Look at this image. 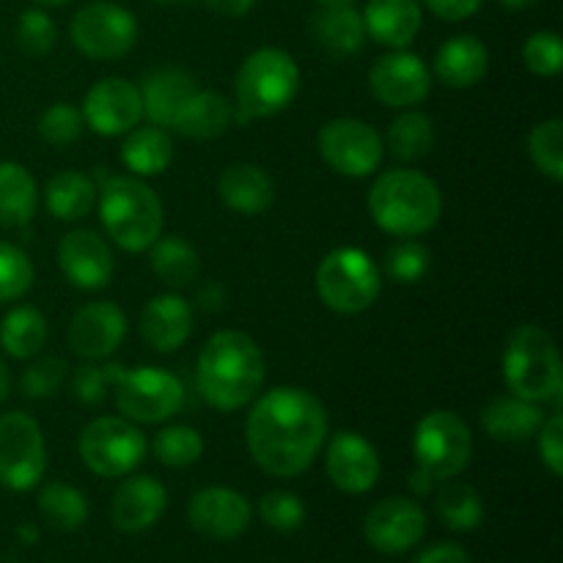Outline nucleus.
<instances>
[{"label":"nucleus","mask_w":563,"mask_h":563,"mask_svg":"<svg viewBox=\"0 0 563 563\" xmlns=\"http://www.w3.org/2000/svg\"><path fill=\"white\" fill-rule=\"evenodd\" d=\"M328 412L302 388H273L258 396L245 421V443L267 476L295 478L317 462L328 443Z\"/></svg>","instance_id":"nucleus-1"},{"label":"nucleus","mask_w":563,"mask_h":563,"mask_svg":"<svg viewBox=\"0 0 563 563\" xmlns=\"http://www.w3.org/2000/svg\"><path fill=\"white\" fill-rule=\"evenodd\" d=\"M267 366L262 346L242 330H220L203 344L196 363V383L207 405L234 412L251 405L262 390Z\"/></svg>","instance_id":"nucleus-2"},{"label":"nucleus","mask_w":563,"mask_h":563,"mask_svg":"<svg viewBox=\"0 0 563 563\" xmlns=\"http://www.w3.org/2000/svg\"><path fill=\"white\" fill-rule=\"evenodd\" d=\"M366 203L377 229L399 240H416L427 234L443 214V196H440L438 181L410 168L379 174L368 190Z\"/></svg>","instance_id":"nucleus-3"},{"label":"nucleus","mask_w":563,"mask_h":563,"mask_svg":"<svg viewBox=\"0 0 563 563\" xmlns=\"http://www.w3.org/2000/svg\"><path fill=\"white\" fill-rule=\"evenodd\" d=\"M97 207L102 229L121 251L143 253L163 236V201L135 176H99Z\"/></svg>","instance_id":"nucleus-4"},{"label":"nucleus","mask_w":563,"mask_h":563,"mask_svg":"<svg viewBox=\"0 0 563 563\" xmlns=\"http://www.w3.org/2000/svg\"><path fill=\"white\" fill-rule=\"evenodd\" d=\"M504 379L517 399L533 405L561 399L563 366L553 335L539 324H520L506 341Z\"/></svg>","instance_id":"nucleus-5"},{"label":"nucleus","mask_w":563,"mask_h":563,"mask_svg":"<svg viewBox=\"0 0 563 563\" xmlns=\"http://www.w3.org/2000/svg\"><path fill=\"white\" fill-rule=\"evenodd\" d=\"M234 88L242 119H269L295 102L300 66L280 47L253 49L236 71Z\"/></svg>","instance_id":"nucleus-6"},{"label":"nucleus","mask_w":563,"mask_h":563,"mask_svg":"<svg viewBox=\"0 0 563 563\" xmlns=\"http://www.w3.org/2000/svg\"><path fill=\"white\" fill-rule=\"evenodd\" d=\"M313 284L330 311L355 317L368 311L383 295V269L361 247H335L319 262Z\"/></svg>","instance_id":"nucleus-7"},{"label":"nucleus","mask_w":563,"mask_h":563,"mask_svg":"<svg viewBox=\"0 0 563 563\" xmlns=\"http://www.w3.org/2000/svg\"><path fill=\"white\" fill-rule=\"evenodd\" d=\"M115 407L132 423H163L185 405V385L176 374L157 366L115 368Z\"/></svg>","instance_id":"nucleus-8"},{"label":"nucleus","mask_w":563,"mask_h":563,"mask_svg":"<svg viewBox=\"0 0 563 563\" xmlns=\"http://www.w3.org/2000/svg\"><path fill=\"white\" fill-rule=\"evenodd\" d=\"M412 456H416L418 471H423L434 482L456 478L471 465V427L451 410L427 412L412 434Z\"/></svg>","instance_id":"nucleus-9"},{"label":"nucleus","mask_w":563,"mask_h":563,"mask_svg":"<svg viewBox=\"0 0 563 563\" xmlns=\"http://www.w3.org/2000/svg\"><path fill=\"white\" fill-rule=\"evenodd\" d=\"M80 460L93 476L121 478L130 476L146 456V438L126 418H93L77 440Z\"/></svg>","instance_id":"nucleus-10"},{"label":"nucleus","mask_w":563,"mask_h":563,"mask_svg":"<svg viewBox=\"0 0 563 563\" xmlns=\"http://www.w3.org/2000/svg\"><path fill=\"white\" fill-rule=\"evenodd\" d=\"M69 36L86 58L115 60L135 47L137 20L130 9L113 0H91L71 16Z\"/></svg>","instance_id":"nucleus-11"},{"label":"nucleus","mask_w":563,"mask_h":563,"mask_svg":"<svg viewBox=\"0 0 563 563\" xmlns=\"http://www.w3.org/2000/svg\"><path fill=\"white\" fill-rule=\"evenodd\" d=\"M319 157L346 179H366L383 165L385 141L361 119H333L317 135Z\"/></svg>","instance_id":"nucleus-12"},{"label":"nucleus","mask_w":563,"mask_h":563,"mask_svg":"<svg viewBox=\"0 0 563 563\" xmlns=\"http://www.w3.org/2000/svg\"><path fill=\"white\" fill-rule=\"evenodd\" d=\"M47 471V445L42 427L27 412L0 416V484L14 493H27Z\"/></svg>","instance_id":"nucleus-13"},{"label":"nucleus","mask_w":563,"mask_h":563,"mask_svg":"<svg viewBox=\"0 0 563 563\" xmlns=\"http://www.w3.org/2000/svg\"><path fill=\"white\" fill-rule=\"evenodd\" d=\"M368 88L385 108L410 110L427 102L429 91H432V71L421 55L410 53V49H394L374 60L372 71H368Z\"/></svg>","instance_id":"nucleus-14"},{"label":"nucleus","mask_w":563,"mask_h":563,"mask_svg":"<svg viewBox=\"0 0 563 563\" xmlns=\"http://www.w3.org/2000/svg\"><path fill=\"white\" fill-rule=\"evenodd\" d=\"M80 113L88 130L97 135H126L143 119L141 88L124 77H104L88 88Z\"/></svg>","instance_id":"nucleus-15"},{"label":"nucleus","mask_w":563,"mask_h":563,"mask_svg":"<svg viewBox=\"0 0 563 563\" xmlns=\"http://www.w3.org/2000/svg\"><path fill=\"white\" fill-rule=\"evenodd\" d=\"M363 533L379 553H407L427 533V515L410 498H385L372 506L363 522Z\"/></svg>","instance_id":"nucleus-16"},{"label":"nucleus","mask_w":563,"mask_h":563,"mask_svg":"<svg viewBox=\"0 0 563 563\" xmlns=\"http://www.w3.org/2000/svg\"><path fill=\"white\" fill-rule=\"evenodd\" d=\"M126 335V313L115 302H88L77 308L69 322L71 352L82 361H104L121 346Z\"/></svg>","instance_id":"nucleus-17"},{"label":"nucleus","mask_w":563,"mask_h":563,"mask_svg":"<svg viewBox=\"0 0 563 563\" xmlns=\"http://www.w3.org/2000/svg\"><path fill=\"white\" fill-rule=\"evenodd\" d=\"M324 467L335 489L346 495H366L377 484L379 454L363 434L357 432H335L328 443Z\"/></svg>","instance_id":"nucleus-18"},{"label":"nucleus","mask_w":563,"mask_h":563,"mask_svg":"<svg viewBox=\"0 0 563 563\" xmlns=\"http://www.w3.org/2000/svg\"><path fill=\"white\" fill-rule=\"evenodd\" d=\"M58 267L75 289L97 291L110 284L115 262L110 245L97 231L77 229L58 242Z\"/></svg>","instance_id":"nucleus-19"},{"label":"nucleus","mask_w":563,"mask_h":563,"mask_svg":"<svg viewBox=\"0 0 563 563\" xmlns=\"http://www.w3.org/2000/svg\"><path fill=\"white\" fill-rule=\"evenodd\" d=\"M253 509L242 493L229 487H207L198 489L187 506V520L201 537L229 542L242 537L251 526Z\"/></svg>","instance_id":"nucleus-20"},{"label":"nucleus","mask_w":563,"mask_h":563,"mask_svg":"<svg viewBox=\"0 0 563 563\" xmlns=\"http://www.w3.org/2000/svg\"><path fill=\"white\" fill-rule=\"evenodd\" d=\"M168 506V493L154 476H130L113 495V526L124 533L152 528Z\"/></svg>","instance_id":"nucleus-21"},{"label":"nucleus","mask_w":563,"mask_h":563,"mask_svg":"<svg viewBox=\"0 0 563 563\" xmlns=\"http://www.w3.org/2000/svg\"><path fill=\"white\" fill-rule=\"evenodd\" d=\"M363 27L366 36L388 49H407L423 25V9L418 0H366Z\"/></svg>","instance_id":"nucleus-22"},{"label":"nucleus","mask_w":563,"mask_h":563,"mask_svg":"<svg viewBox=\"0 0 563 563\" xmlns=\"http://www.w3.org/2000/svg\"><path fill=\"white\" fill-rule=\"evenodd\" d=\"M434 77L443 82L445 88H473L484 80L489 69V49L473 33H460L451 36L449 42L440 44L438 55H434Z\"/></svg>","instance_id":"nucleus-23"},{"label":"nucleus","mask_w":563,"mask_h":563,"mask_svg":"<svg viewBox=\"0 0 563 563\" xmlns=\"http://www.w3.org/2000/svg\"><path fill=\"white\" fill-rule=\"evenodd\" d=\"M192 333V308L179 295H157L141 313V335L154 352H176Z\"/></svg>","instance_id":"nucleus-24"},{"label":"nucleus","mask_w":563,"mask_h":563,"mask_svg":"<svg viewBox=\"0 0 563 563\" xmlns=\"http://www.w3.org/2000/svg\"><path fill=\"white\" fill-rule=\"evenodd\" d=\"M311 36L333 58H352L366 42L363 14L355 3H322L311 16Z\"/></svg>","instance_id":"nucleus-25"},{"label":"nucleus","mask_w":563,"mask_h":563,"mask_svg":"<svg viewBox=\"0 0 563 563\" xmlns=\"http://www.w3.org/2000/svg\"><path fill=\"white\" fill-rule=\"evenodd\" d=\"M196 77L187 75L185 69L176 66H163L143 77L141 99H143V115L152 121L154 126H174L176 115L185 108L187 99L196 93Z\"/></svg>","instance_id":"nucleus-26"},{"label":"nucleus","mask_w":563,"mask_h":563,"mask_svg":"<svg viewBox=\"0 0 563 563\" xmlns=\"http://www.w3.org/2000/svg\"><path fill=\"white\" fill-rule=\"evenodd\" d=\"M220 201L236 214H264L275 203V185L264 168L253 163H234L218 179Z\"/></svg>","instance_id":"nucleus-27"},{"label":"nucleus","mask_w":563,"mask_h":563,"mask_svg":"<svg viewBox=\"0 0 563 563\" xmlns=\"http://www.w3.org/2000/svg\"><path fill=\"white\" fill-rule=\"evenodd\" d=\"M544 412L533 401L517 399V396H500L493 399L482 412V427L498 443H526L537 438Z\"/></svg>","instance_id":"nucleus-28"},{"label":"nucleus","mask_w":563,"mask_h":563,"mask_svg":"<svg viewBox=\"0 0 563 563\" xmlns=\"http://www.w3.org/2000/svg\"><path fill=\"white\" fill-rule=\"evenodd\" d=\"M231 121H234V110H231V102L223 93L196 88V93L179 110L170 130H176L185 137H192V141H209V137L223 135L231 126Z\"/></svg>","instance_id":"nucleus-29"},{"label":"nucleus","mask_w":563,"mask_h":563,"mask_svg":"<svg viewBox=\"0 0 563 563\" xmlns=\"http://www.w3.org/2000/svg\"><path fill=\"white\" fill-rule=\"evenodd\" d=\"M174 159V141L163 126H132L124 135L121 163L135 176H159Z\"/></svg>","instance_id":"nucleus-30"},{"label":"nucleus","mask_w":563,"mask_h":563,"mask_svg":"<svg viewBox=\"0 0 563 563\" xmlns=\"http://www.w3.org/2000/svg\"><path fill=\"white\" fill-rule=\"evenodd\" d=\"M38 187L20 163H0V229H20L36 214Z\"/></svg>","instance_id":"nucleus-31"},{"label":"nucleus","mask_w":563,"mask_h":563,"mask_svg":"<svg viewBox=\"0 0 563 563\" xmlns=\"http://www.w3.org/2000/svg\"><path fill=\"white\" fill-rule=\"evenodd\" d=\"M44 201L55 220H82L97 207V181L80 170H60L47 181Z\"/></svg>","instance_id":"nucleus-32"},{"label":"nucleus","mask_w":563,"mask_h":563,"mask_svg":"<svg viewBox=\"0 0 563 563\" xmlns=\"http://www.w3.org/2000/svg\"><path fill=\"white\" fill-rule=\"evenodd\" d=\"M47 344V319L38 308L16 306L0 322V346L16 361H31Z\"/></svg>","instance_id":"nucleus-33"},{"label":"nucleus","mask_w":563,"mask_h":563,"mask_svg":"<svg viewBox=\"0 0 563 563\" xmlns=\"http://www.w3.org/2000/svg\"><path fill=\"white\" fill-rule=\"evenodd\" d=\"M152 269L170 289H187L201 273V256L181 236H157L152 245Z\"/></svg>","instance_id":"nucleus-34"},{"label":"nucleus","mask_w":563,"mask_h":563,"mask_svg":"<svg viewBox=\"0 0 563 563\" xmlns=\"http://www.w3.org/2000/svg\"><path fill=\"white\" fill-rule=\"evenodd\" d=\"M388 152L401 163H416L427 157L434 146V124L421 110H405L388 126Z\"/></svg>","instance_id":"nucleus-35"},{"label":"nucleus","mask_w":563,"mask_h":563,"mask_svg":"<svg viewBox=\"0 0 563 563\" xmlns=\"http://www.w3.org/2000/svg\"><path fill=\"white\" fill-rule=\"evenodd\" d=\"M438 515L451 531H473L484 520V500L471 484L449 478L438 493Z\"/></svg>","instance_id":"nucleus-36"},{"label":"nucleus","mask_w":563,"mask_h":563,"mask_svg":"<svg viewBox=\"0 0 563 563\" xmlns=\"http://www.w3.org/2000/svg\"><path fill=\"white\" fill-rule=\"evenodd\" d=\"M38 509L44 520L58 531H77L88 520V500L77 487L53 482L38 493Z\"/></svg>","instance_id":"nucleus-37"},{"label":"nucleus","mask_w":563,"mask_h":563,"mask_svg":"<svg viewBox=\"0 0 563 563\" xmlns=\"http://www.w3.org/2000/svg\"><path fill=\"white\" fill-rule=\"evenodd\" d=\"M152 449L165 467H190L203 456V438L192 427H165L157 432Z\"/></svg>","instance_id":"nucleus-38"},{"label":"nucleus","mask_w":563,"mask_h":563,"mask_svg":"<svg viewBox=\"0 0 563 563\" xmlns=\"http://www.w3.org/2000/svg\"><path fill=\"white\" fill-rule=\"evenodd\" d=\"M528 154L548 179L563 181V121L548 119L528 135Z\"/></svg>","instance_id":"nucleus-39"},{"label":"nucleus","mask_w":563,"mask_h":563,"mask_svg":"<svg viewBox=\"0 0 563 563\" xmlns=\"http://www.w3.org/2000/svg\"><path fill=\"white\" fill-rule=\"evenodd\" d=\"M429 264H432V256L421 242L399 240L385 251L383 269L394 284H418L429 273Z\"/></svg>","instance_id":"nucleus-40"},{"label":"nucleus","mask_w":563,"mask_h":563,"mask_svg":"<svg viewBox=\"0 0 563 563\" xmlns=\"http://www.w3.org/2000/svg\"><path fill=\"white\" fill-rule=\"evenodd\" d=\"M33 264L11 242L0 240V302H11L25 297L33 289Z\"/></svg>","instance_id":"nucleus-41"},{"label":"nucleus","mask_w":563,"mask_h":563,"mask_svg":"<svg viewBox=\"0 0 563 563\" xmlns=\"http://www.w3.org/2000/svg\"><path fill=\"white\" fill-rule=\"evenodd\" d=\"M258 515H262L264 526H269L278 533H291L306 522V504L300 495L289 493V489H273L258 500Z\"/></svg>","instance_id":"nucleus-42"},{"label":"nucleus","mask_w":563,"mask_h":563,"mask_svg":"<svg viewBox=\"0 0 563 563\" xmlns=\"http://www.w3.org/2000/svg\"><path fill=\"white\" fill-rule=\"evenodd\" d=\"M82 126H86V121H82L80 108L69 102H55L44 110L36 130L49 146H69L82 135Z\"/></svg>","instance_id":"nucleus-43"},{"label":"nucleus","mask_w":563,"mask_h":563,"mask_svg":"<svg viewBox=\"0 0 563 563\" xmlns=\"http://www.w3.org/2000/svg\"><path fill=\"white\" fill-rule=\"evenodd\" d=\"M522 64L537 77H555L563 69V42L555 31H537L522 44Z\"/></svg>","instance_id":"nucleus-44"},{"label":"nucleus","mask_w":563,"mask_h":563,"mask_svg":"<svg viewBox=\"0 0 563 563\" xmlns=\"http://www.w3.org/2000/svg\"><path fill=\"white\" fill-rule=\"evenodd\" d=\"M55 22L44 9H25L16 20V44L31 58H42L55 47Z\"/></svg>","instance_id":"nucleus-45"},{"label":"nucleus","mask_w":563,"mask_h":563,"mask_svg":"<svg viewBox=\"0 0 563 563\" xmlns=\"http://www.w3.org/2000/svg\"><path fill=\"white\" fill-rule=\"evenodd\" d=\"M66 374H69L66 361H60V357H42V361L31 363L25 368V374L20 379V388L27 399H47V396H53L60 388Z\"/></svg>","instance_id":"nucleus-46"},{"label":"nucleus","mask_w":563,"mask_h":563,"mask_svg":"<svg viewBox=\"0 0 563 563\" xmlns=\"http://www.w3.org/2000/svg\"><path fill=\"white\" fill-rule=\"evenodd\" d=\"M115 368L119 363H110V366H82L77 368L75 377H71V396L82 405L93 407L99 401H104V396L113 390Z\"/></svg>","instance_id":"nucleus-47"},{"label":"nucleus","mask_w":563,"mask_h":563,"mask_svg":"<svg viewBox=\"0 0 563 563\" xmlns=\"http://www.w3.org/2000/svg\"><path fill=\"white\" fill-rule=\"evenodd\" d=\"M537 445L539 456L548 465V471L553 476H563V418L561 412H553L550 418H544L542 427L537 432Z\"/></svg>","instance_id":"nucleus-48"},{"label":"nucleus","mask_w":563,"mask_h":563,"mask_svg":"<svg viewBox=\"0 0 563 563\" xmlns=\"http://www.w3.org/2000/svg\"><path fill=\"white\" fill-rule=\"evenodd\" d=\"M482 3L484 0H423V5L445 22L467 20V16H473L482 9Z\"/></svg>","instance_id":"nucleus-49"},{"label":"nucleus","mask_w":563,"mask_h":563,"mask_svg":"<svg viewBox=\"0 0 563 563\" xmlns=\"http://www.w3.org/2000/svg\"><path fill=\"white\" fill-rule=\"evenodd\" d=\"M416 563H471V555L460 548V544H434L427 553L418 555Z\"/></svg>","instance_id":"nucleus-50"},{"label":"nucleus","mask_w":563,"mask_h":563,"mask_svg":"<svg viewBox=\"0 0 563 563\" xmlns=\"http://www.w3.org/2000/svg\"><path fill=\"white\" fill-rule=\"evenodd\" d=\"M207 9H212L214 14L223 16H245L247 11L256 5V0H201Z\"/></svg>","instance_id":"nucleus-51"},{"label":"nucleus","mask_w":563,"mask_h":563,"mask_svg":"<svg viewBox=\"0 0 563 563\" xmlns=\"http://www.w3.org/2000/svg\"><path fill=\"white\" fill-rule=\"evenodd\" d=\"M198 302H201L203 311H220L225 302V291L220 284H209L198 291Z\"/></svg>","instance_id":"nucleus-52"},{"label":"nucleus","mask_w":563,"mask_h":563,"mask_svg":"<svg viewBox=\"0 0 563 563\" xmlns=\"http://www.w3.org/2000/svg\"><path fill=\"white\" fill-rule=\"evenodd\" d=\"M407 487H410L416 495H429V493H432V487H434V478H429L427 473L418 471V467H416V471L410 473V478H407Z\"/></svg>","instance_id":"nucleus-53"},{"label":"nucleus","mask_w":563,"mask_h":563,"mask_svg":"<svg viewBox=\"0 0 563 563\" xmlns=\"http://www.w3.org/2000/svg\"><path fill=\"white\" fill-rule=\"evenodd\" d=\"M9 390H11V377H9V368H5L3 357H0V401H3L5 396H9Z\"/></svg>","instance_id":"nucleus-54"},{"label":"nucleus","mask_w":563,"mask_h":563,"mask_svg":"<svg viewBox=\"0 0 563 563\" xmlns=\"http://www.w3.org/2000/svg\"><path fill=\"white\" fill-rule=\"evenodd\" d=\"M498 3L509 11H522V9H531L537 0H498Z\"/></svg>","instance_id":"nucleus-55"},{"label":"nucleus","mask_w":563,"mask_h":563,"mask_svg":"<svg viewBox=\"0 0 563 563\" xmlns=\"http://www.w3.org/2000/svg\"><path fill=\"white\" fill-rule=\"evenodd\" d=\"M36 3H42V5H64V3H71V0H36Z\"/></svg>","instance_id":"nucleus-56"},{"label":"nucleus","mask_w":563,"mask_h":563,"mask_svg":"<svg viewBox=\"0 0 563 563\" xmlns=\"http://www.w3.org/2000/svg\"><path fill=\"white\" fill-rule=\"evenodd\" d=\"M22 533H25V542H33L38 537V533H33V528H22Z\"/></svg>","instance_id":"nucleus-57"},{"label":"nucleus","mask_w":563,"mask_h":563,"mask_svg":"<svg viewBox=\"0 0 563 563\" xmlns=\"http://www.w3.org/2000/svg\"><path fill=\"white\" fill-rule=\"evenodd\" d=\"M317 3H355V0H317Z\"/></svg>","instance_id":"nucleus-58"},{"label":"nucleus","mask_w":563,"mask_h":563,"mask_svg":"<svg viewBox=\"0 0 563 563\" xmlns=\"http://www.w3.org/2000/svg\"><path fill=\"white\" fill-rule=\"evenodd\" d=\"M157 3H179V0H157Z\"/></svg>","instance_id":"nucleus-59"}]
</instances>
